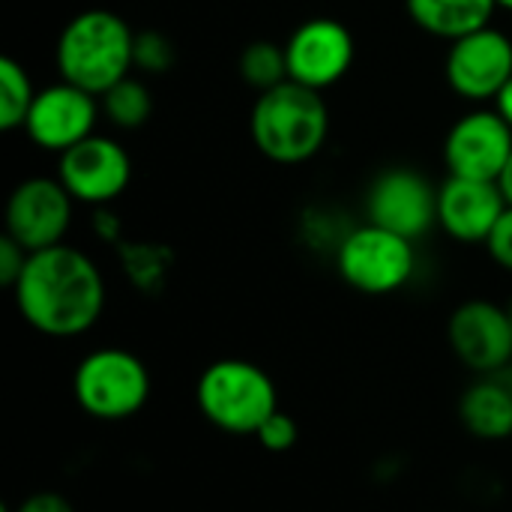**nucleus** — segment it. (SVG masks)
I'll return each instance as SVG.
<instances>
[{
	"label": "nucleus",
	"mask_w": 512,
	"mask_h": 512,
	"mask_svg": "<svg viewBox=\"0 0 512 512\" xmlns=\"http://www.w3.org/2000/svg\"><path fill=\"white\" fill-rule=\"evenodd\" d=\"M12 294L21 318L51 339L87 333L105 309V279L99 267L90 255L66 243L30 252Z\"/></svg>",
	"instance_id": "obj_1"
},
{
	"label": "nucleus",
	"mask_w": 512,
	"mask_h": 512,
	"mask_svg": "<svg viewBox=\"0 0 512 512\" xmlns=\"http://www.w3.org/2000/svg\"><path fill=\"white\" fill-rule=\"evenodd\" d=\"M60 81L102 96L135 69V30L111 9H84L72 15L54 48Z\"/></svg>",
	"instance_id": "obj_2"
},
{
	"label": "nucleus",
	"mask_w": 512,
	"mask_h": 512,
	"mask_svg": "<svg viewBox=\"0 0 512 512\" xmlns=\"http://www.w3.org/2000/svg\"><path fill=\"white\" fill-rule=\"evenodd\" d=\"M252 144L276 165H300L321 153L330 135V111L321 90L285 81L258 93L249 117Z\"/></svg>",
	"instance_id": "obj_3"
},
{
	"label": "nucleus",
	"mask_w": 512,
	"mask_h": 512,
	"mask_svg": "<svg viewBox=\"0 0 512 512\" xmlns=\"http://www.w3.org/2000/svg\"><path fill=\"white\" fill-rule=\"evenodd\" d=\"M195 402L204 420L228 435H252L279 411L273 378L249 360L210 363L195 387Z\"/></svg>",
	"instance_id": "obj_4"
},
{
	"label": "nucleus",
	"mask_w": 512,
	"mask_h": 512,
	"mask_svg": "<svg viewBox=\"0 0 512 512\" xmlns=\"http://www.w3.org/2000/svg\"><path fill=\"white\" fill-rule=\"evenodd\" d=\"M72 393L78 408L93 420H129L150 399V372L126 348H96L75 366Z\"/></svg>",
	"instance_id": "obj_5"
},
{
	"label": "nucleus",
	"mask_w": 512,
	"mask_h": 512,
	"mask_svg": "<svg viewBox=\"0 0 512 512\" xmlns=\"http://www.w3.org/2000/svg\"><path fill=\"white\" fill-rule=\"evenodd\" d=\"M339 276L360 294H393L405 288L417 267L414 240L393 234L381 225H360L339 240L336 249Z\"/></svg>",
	"instance_id": "obj_6"
},
{
	"label": "nucleus",
	"mask_w": 512,
	"mask_h": 512,
	"mask_svg": "<svg viewBox=\"0 0 512 512\" xmlns=\"http://www.w3.org/2000/svg\"><path fill=\"white\" fill-rule=\"evenodd\" d=\"M444 75L456 96L480 105L495 102L512 78V39L489 24L450 42Z\"/></svg>",
	"instance_id": "obj_7"
},
{
	"label": "nucleus",
	"mask_w": 512,
	"mask_h": 512,
	"mask_svg": "<svg viewBox=\"0 0 512 512\" xmlns=\"http://www.w3.org/2000/svg\"><path fill=\"white\" fill-rule=\"evenodd\" d=\"M57 180L78 204L105 207L126 192L132 180V159L120 141L93 132L81 144L60 153Z\"/></svg>",
	"instance_id": "obj_8"
},
{
	"label": "nucleus",
	"mask_w": 512,
	"mask_h": 512,
	"mask_svg": "<svg viewBox=\"0 0 512 512\" xmlns=\"http://www.w3.org/2000/svg\"><path fill=\"white\" fill-rule=\"evenodd\" d=\"M75 198L57 177H30L6 201V234L27 252L60 246L72 225Z\"/></svg>",
	"instance_id": "obj_9"
},
{
	"label": "nucleus",
	"mask_w": 512,
	"mask_h": 512,
	"mask_svg": "<svg viewBox=\"0 0 512 512\" xmlns=\"http://www.w3.org/2000/svg\"><path fill=\"white\" fill-rule=\"evenodd\" d=\"M366 216L408 240H420L438 222V189L414 168L381 171L366 192Z\"/></svg>",
	"instance_id": "obj_10"
},
{
	"label": "nucleus",
	"mask_w": 512,
	"mask_h": 512,
	"mask_svg": "<svg viewBox=\"0 0 512 512\" xmlns=\"http://www.w3.org/2000/svg\"><path fill=\"white\" fill-rule=\"evenodd\" d=\"M99 111V96L69 81H57L51 87L36 90V99L24 120V132L39 150L60 156L96 132Z\"/></svg>",
	"instance_id": "obj_11"
},
{
	"label": "nucleus",
	"mask_w": 512,
	"mask_h": 512,
	"mask_svg": "<svg viewBox=\"0 0 512 512\" xmlns=\"http://www.w3.org/2000/svg\"><path fill=\"white\" fill-rule=\"evenodd\" d=\"M512 153V126L498 108H474L444 138V165L453 177L498 180Z\"/></svg>",
	"instance_id": "obj_12"
},
{
	"label": "nucleus",
	"mask_w": 512,
	"mask_h": 512,
	"mask_svg": "<svg viewBox=\"0 0 512 512\" xmlns=\"http://www.w3.org/2000/svg\"><path fill=\"white\" fill-rule=\"evenodd\" d=\"M447 342L465 369L495 375L512 360L510 312L492 300H468L450 315Z\"/></svg>",
	"instance_id": "obj_13"
},
{
	"label": "nucleus",
	"mask_w": 512,
	"mask_h": 512,
	"mask_svg": "<svg viewBox=\"0 0 512 512\" xmlns=\"http://www.w3.org/2000/svg\"><path fill=\"white\" fill-rule=\"evenodd\" d=\"M354 51V36L342 21L309 18L285 42L288 75L312 90H327L348 75Z\"/></svg>",
	"instance_id": "obj_14"
},
{
	"label": "nucleus",
	"mask_w": 512,
	"mask_h": 512,
	"mask_svg": "<svg viewBox=\"0 0 512 512\" xmlns=\"http://www.w3.org/2000/svg\"><path fill=\"white\" fill-rule=\"evenodd\" d=\"M507 207L498 180L450 174L438 186V225L459 243H489Z\"/></svg>",
	"instance_id": "obj_15"
},
{
	"label": "nucleus",
	"mask_w": 512,
	"mask_h": 512,
	"mask_svg": "<svg viewBox=\"0 0 512 512\" xmlns=\"http://www.w3.org/2000/svg\"><path fill=\"white\" fill-rule=\"evenodd\" d=\"M462 426L480 441H504L512 435V387L495 375H480L459 399Z\"/></svg>",
	"instance_id": "obj_16"
},
{
	"label": "nucleus",
	"mask_w": 512,
	"mask_h": 512,
	"mask_svg": "<svg viewBox=\"0 0 512 512\" xmlns=\"http://www.w3.org/2000/svg\"><path fill=\"white\" fill-rule=\"evenodd\" d=\"M405 6L420 30L456 42L480 27H489L498 0H405Z\"/></svg>",
	"instance_id": "obj_17"
},
{
	"label": "nucleus",
	"mask_w": 512,
	"mask_h": 512,
	"mask_svg": "<svg viewBox=\"0 0 512 512\" xmlns=\"http://www.w3.org/2000/svg\"><path fill=\"white\" fill-rule=\"evenodd\" d=\"M99 108L117 129H141L153 114V96L141 78L129 75L99 96Z\"/></svg>",
	"instance_id": "obj_18"
},
{
	"label": "nucleus",
	"mask_w": 512,
	"mask_h": 512,
	"mask_svg": "<svg viewBox=\"0 0 512 512\" xmlns=\"http://www.w3.org/2000/svg\"><path fill=\"white\" fill-rule=\"evenodd\" d=\"M237 69H240V78L264 93V90H273L279 84H285L291 75H288V54H285V45L279 42H270V39H255L243 48L240 60H237Z\"/></svg>",
	"instance_id": "obj_19"
},
{
	"label": "nucleus",
	"mask_w": 512,
	"mask_h": 512,
	"mask_svg": "<svg viewBox=\"0 0 512 512\" xmlns=\"http://www.w3.org/2000/svg\"><path fill=\"white\" fill-rule=\"evenodd\" d=\"M36 99V87L27 69L15 57H0V129H24L30 105Z\"/></svg>",
	"instance_id": "obj_20"
},
{
	"label": "nucleus",
	"mask_w": 512,
	"mask_h": 512,
	"mask_svg": "<svg viewBox=\"0 0 512 512\" xmlns=\"http://www.w3.org/2000/svg\"><path fill=\"white\" fill-rule=\"evenodd\" d=\"M174 60H177V51L165 33H159V30L135 33V69H141L147 75H162L174 66Z\"/></svg>",
	"instance_id": "obj_21"
},
{
	"label": "nucleus",
	"mask_w": 512,
	"mask_h": 512,
	"mask_svg": "<svg viewBox=\"0 0 512 512\" xmlns=\"http://www.w3.org/2000/svg\"><path fill=\"white\" fill-rule=\"evenodd\" d=\"M300 438V429H297V420L285 411H276L258 432H255V441L267 450V453H288L294 450Z\"/></svg>",
	"instance_id": "obj_22"
},
{
	"label": "nucleus",
	"mask_w": 512,
	"mask_h": 512,
	"mask_svg": "<svg viewBox=\"0 0 512 512\" xmlns=\"http://www.w3.org/2000/svg\"><path fill=\"white\" fill-rule=\"evenodd\" d=\"M27 258H30V252L18 240H12L9 234L0 237V285L3 288H9V291L15 288V282L24 273Z\"/></svg>",
	"instance_id": "obj_23"
},
{
	"label": "nucleus",
	"mask_w": 512,
	"mask_h": 512,
	"mask_svg": "<svg viewBox=\"0 0 512 512\" xmlns=\"http://www.w3.org/2000/svg\"><path fill=\"white\" fill-rule=\"evenodd\" d=\"M486 249H489V255L495 258L498 267H504V270H510L512 273V207L504 210V216H501V222L495 225V231H492Z\"/></svg>",
	"instance_id": "obj_24"
},
{
	"label": "nucleus",
	"mask_w": 512,
	"mask_h": 512,
	"mask_svg": "<svg viewBox=\"0 0 512 512\" xmlns=\"http://www.w3.org/2000/svg\"><path fill=\"white\" fill-rule=\"evenodd\" d=\"M12 512H75V507L60 492H33L27 495Z\"/></svg>",
	"instance_id": "obj_25"
},
{
	"label": "nucleus",
	"mask_w": 512,
	"mask_h": 512,
	"mask_svg": "<svg viewBox=\"0 0 512 512\" xmlns=\"http://www.w3.org/2000/svg\"><path fill=\"white\" fill-rule=\"evenodd\" d=\"M495 108H498V114H501V117H504V120H507V123L512 126V78L507 81V87L498 93V99H495Z\"/></svg>",
	"instance_id": "obj_26"
},
{
	"label": "nucleus",
	"mask_w": 512,
	"mask_h": 512,
	"mask_svg": "<svg viewBox=\"0 0 512 512\" xmlns=\"http://www.w3.org/2000/svg\"><path fill=\"white\" fill-rule=\"evenodd\" d=\"M498 186H501V192H504L507 204L512 207V153H510V159H507V165H504V171H501V177H498Z\"/></svg>",
	"instance_id": "obj_27"
},
{
	"label": "nucleus",
	"mask_w": 512,
	"mask_h": 512,
	"mask_svg": "<svg viewBox=\"0 0 512 512\" xmlns=\"http://www.w3.org/2000/svg\"><path fill=\"white\" fill-rule=\"evenodd\" d=\"M498 6H504V9H510L512 12V0H498Z\"/></svg>",
	"instance_id": "obj_28"
},
{
	"label": "nucleus",
	"mask_w": 512,
	"mask_h": 512,
	"mask_svg": "<svg viewBox=\"0 0 512 512\" xmlns=\"http://www.w3.org/2000/svg\"><path fill=\"white\" fill-rule=\"evenodd\" d=\"M0 512H12V507H0Z\"/></svg>",
	"instance_id": "obj_29"
},
{
	"label": "nucleus",
	"mask_w": 512,
	"mask_h": 512,
	"mask_svg": "<svg viewBox=\"0 0 512 512\" xmlns=\"http://www.w3.org/2000/svg\"><path fill=\"white\" fill-rule=\"evenodd\" d=\"M507 312H510V324H512V303H510V306H507Z\"/></svg>",
	"instance_id": "obj_30"
}]
</instances>
